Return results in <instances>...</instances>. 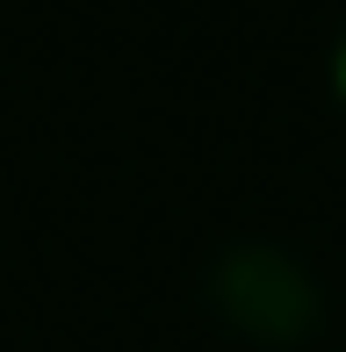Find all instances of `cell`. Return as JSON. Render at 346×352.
I'll use <instances>...</instances> for the list:
<instances>
[{
    "mask_svg": "<svg viewBox=\"0 0 346 352\" xmlns=\"http://www.w3.org/2000/svg\"><path fill=\"white\" fill-rule=\"evenodd\" d=\"M332 87H339V101H346V36H339V58H332Z\"/></svg>",
    "mask_w": 346,
    "mask_h": 352,
    "instance_id": "2",
    "label": "cell"
},
{
    "mask_svg": "<svg viewBox=\"0 0 346 352\" xmlns=\"http://www.w3.org/2000/svg\"><path fill=\"white\" fill-rule=\"evenodd\" d=\"M216 302L231 309V324H245L253 338H289L310 324V280L274 252H238L216 280Z\"/></svg>",
    "mask_w": 346,
    "mask_h": 352,
    "instance_id": "1",
    "label": "cell"
}]
</instances>
